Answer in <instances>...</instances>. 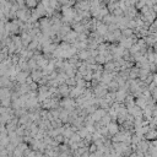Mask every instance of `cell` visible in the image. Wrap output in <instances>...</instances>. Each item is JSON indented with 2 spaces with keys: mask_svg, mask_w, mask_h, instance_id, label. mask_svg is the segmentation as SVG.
Returning <instances> with one entry per match:
<instances>
[{
  "mask_svg": "<svg viewBox=\"0 0 157 157\" xmlns=\"http://www.w3.org/2000/svg\"><path fill=\"white\" fill-rule=\"evenodd\" d=\"M145 137H146L147 140H155V139H157V129H150V130L146 133Z\"/></svg>",
  "mask_w": 157,
  "mask_h": 157,
  "instance_id": "1",
  "label": "cell"
}]
</instances>
